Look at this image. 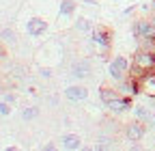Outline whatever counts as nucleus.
<instances>
[{
    "label": "nucleus",
    "mask_w": 155,
    "mask_h": 151,
    "mask_svg": "<svg viewBox=\"0 0 155 151\" xmlns=\"http://www.w3.org/2000/svg\"><path fill=\"white\" fill-rule=\"evenodd\" d=\"M151 22H153V26H155V15H151Z\"/></svg>",
    "instance_id": "24"
},
{
    "label": "nucleus",
    "mask_w": 155,
    "mask_h": 151,
    "mask_svg": "<svg viewBox=\"0 0 155 151\" xmlns=\"http://www.w3.org/2000/svg\"><path fill=\"white\" fill-rule=\"evenodd\" d=\"M7 56H9V52H7V45L0 41V63H5L7 61Z\"/></svg>",
    "instance_id": "21"
},
{
    "label": "nucleus",
    "mask_w": 155,
    "mask_h": 151,
    "mask_svg": "<svg viewBox=\"0 0 155 151\" xmlns=\"http://www.w3.org/2000/svg\"><path fill=\"white\" fill-rule=\"evenodd\" d=\"M140 93L155 97V71H149L140 78Z\"/></svg>",
    "instance_id": "11"
},
{
    "label": "nucleus",
    "mask_w": 155,
    "mask_h": 151,
    "mask_svg": "<svg viewBox=\"0 0 155 151\" xmlns=\"http://www.w3.org/2000/svg\"><path fill=\"white\" fill-rule=\"evenodd\" d=\"M73 30L75 32H91L93 30V22L88 20V17H78V20L73 22Z\"/></svg>",
    "instance_id": "16"
},
{
    "label": "nucleus",
    "mask_w": 155,
    "mask_h": 151,
    "mask_svg": "<svg viewBox=\"0 0 155 151\" xmlns=\"http://www.w3.org/2000/svg\"><path fill=\"white\" fill-rule=\"evenodd\" d=\"M22 119L28 123V121H35V119H39V115H41V108H39L37 104H28V106H24L22 108Z\"/></svg>",
    "instance_id": "12"
},
{
    "label": "nucleus",
    "mask_w": 155,
    "mask_h": 151,
    "mask_svg": "<svg viewBox=\"0 0 155 151\" xmlns=\"http://www.w3.org/2000/svg\"><path fill=\"white\" fill-rule=\"evenodd\" d=\"M147 129H149V127H147L144 121L131 119V121L123 123V136H125L127 143H140V140H144V136H147Z\"/></svg>",
    "instance_id": "4"
},
{
    "label": "nucleus",
    "mask_w": 155,
    "mask_h": 151,
    "mask_svg": "<svg viewBox=\"0 0 155 151\" xmlns=\"http://www.w3.org/2000/svg\"><path fill=\"white\" fill-rule=\"evenodd\" d=\"M88 95H91V91H88V86L82 84V82L67 84L65 91H63V97H65L69 104H82V102L88 99Z\"/></svg>",
    "instance_id": "5"
},
{
    "label": "nucleus",
    "mask_w": 155,
    "mask_h": 151,
    "mask_svg": "<svg viewBox=\"0 0 155 151\" xmlns=\"http://www.w3.org/2000/svg\"><path fill=\"white\" fill-rule=\"evenodd\" d=\"M2 99H5V102H9L11 106H17V102H19V95H17V93H15V91H11V89H7V91L2 93Z\"/></svg>",
    "instance_id": "17"
},
{
    "label": "nucleus",
    "mask_w": 155,
    "mask_h": 151,
    "mask_svg": "<svg viewBox=\"0 0 155 151\" xmlns=\"http://www.w3.org/2000/svg\"><path fill=\"white\" fill-rule=\"evenodd\" d=\"M48 104H50L52 108H56L58 104H61V97H58V95H56V93H52V95L48 97Z\"/></svg>",
    "instance_id": "20"
},
{
    "label": "nucleus",
    "mask_w": 155,
    "mask_h": 151,
    "mask_svg": "<svg viewBox=\"0 0 155 151\" xmlns=\"http://www.w3.org/2000/svg\"><path fill=\"white\" fill-rule=\"evenodd\" d=\"M112 39H114V30L106 24H97L91 30V41L99 52H108L112 48Z\"/></svg>",
    "instance_id": "1"
},
{
    "label": "nucleus",
    "mask_w": 155,
    "mask_h": 151,
    "mask_svg": "<svg viewBox=\"0 0 155 151\" xmlns=\"http://www.w3.org/2000/svg\"><path fill=\"white\" fill-rule=\"evenodd\" d=\"M95 149H97V151L116 149V136H114V134H108V132H101V134L95 138Z\"/></svg>",
    "instance_id": "10"
},
{
    "label": "nucleus",
    "mask_w": 155,
    "mask_h": 151,
    "mask_svg": "<svg viewBox=\"0 0 155 151\" xmlns=\"http://www.w3.org/2000/svg\"><path fill=\"white\" fill-rule=\"evenodd\" d=\"M0 41H2L5 45H15V43H17V32H15L11 26L2 28V30H0Z\"/></svg>",
    "instance_id": "15"
},
{
    "label": "nucleus",
    "mask_w": 155,
    "mask_h": 151,
    "mask_svg": "<svg viewBox=\"0 0 155 151\" xmlns=\"http://www.w3.org/2000/svg\"><path fill=\"white\" fill-rule=\"evenodd\" d=\"M116 95H119V89H116V86H108V84H104V86L99 89V99H101L104 106H106L108 102H112Z\"/></svg>",
    "instance_id": "13"
},
{
    "label": "nucleus",
    "mask_w": 155,
    "mask_h": 151,
    "mask_svg": "<svg viewBox=\"0 0 155 151\" xmlns=\"http://www.w3.org/2000/svg\"><path fill=\"white\" fill-rule=\"evenodd\" d=\"M58 143H61L58 147L65 149V151H80V149H84V140H82V136L73 134V132H69V134H63Z\"/></svg>",
    "instance_id": "8"
},
{
    "label": "nucleus",
    "mask_w": 155,
    "mask_h": 151,
    "mask_svg": "<svg viewBox=\"0 0 155 151\" xmlns=\"http://www.w3.org/2000/svg\"><path fill=\"white\" fill-rule=\"evenodd\" d=\"M82 2H84L86 7H97V5H99V2H97V0H82Z\"/></svg>",
    "instance_id": "23"
},
{
    "label": "nucleus",
    "mask_w": 155,
    "mask_h": 151,
    "mask_svg": "<svg viewBox=\"0 0 155 151\" xmlns=\"http://www.w3.org/2000/svg\"><path fill=\"white\" fill-rule=\"evenodd\" d=\"M11 112H13V106L5 99H0V117H9Z\"/></svg>",
    "instance_id": "18"
},
{
    "label": "nucleus",
    "mask_w": 155,
    "mask_h": 151,
    "mask_svg": "<svg viewBox=\"0 0 155 151\" xmlns=\"http://www.w3.org/2000/svg\"><path fill=\"white\" fill-rule=\"evenodd\" d=\"M69 73L73 76L78 82H84V80H88L91 76H93V63L88 59H78V61H73Z\"/></svg>",
    "instance_id": "7"
},
{
    "label": "nucleus",
    "mask_w": 155,
    "mask_h": 151,
    "mask_svg": "<svg viewBox=\"0 0 155 151\" xmlns=\"http://www.w3.org/2000/svg\"><path fill=\"white\" fill-rule=\"evenodd\" d=\"M131 37L136 39V43H140L144 39H153L155 37V26L151 22V17H136L131 22Z\"/></svg>",
    "instance_id": "3"
},
{
    "label": "nucleus",
    "mask_w": 155,
    "mask_h": 151,
    "mask_svg": "<svg viewBox=\"0 0 155 151\" xmlns=\"http://www.w3.org/2000/svg\"><path fill=\"white\" fill-rule=\"evenodd\" d=\"M41 149H43V151H54V149H58V145H56V143H45Z\"/></svg>",
    "instance_id": "22"
},
{
    "label": "nucleus",
    "mask_w": 155,
    "mask_h": 151,
    "mask_svg": "<svg viewBox=\"0 0 155 151\" xmlns=\"http://www.w3.org/2000/svg\"><path fill=\"white\" fill-rule=\"evenodd\" d=\"M131 104H134V97H127V95H116L112 102H108L104 108L108 110V115H112V117H123V115H127V112L131 110Z\"/></svg>",
    "instance_id": "6"
},
{
    "label": "nucleus",
    "mask_w": 155,
    "mask_h": 151,
    "mask_svg": "<svg viewBox=\"0 0 155 151\" xmlns=\"http://www.w3.org/2000/svg\"><path fill=\"white\" fill-rule=\"evenodd\" d=\"M75 11H78V2H75V0H63V2H61V9H58L61 17H73Z\"/></svg>",
    "instance_id": "14"
},
{
    "label": "nucleus",
    "mask_w": 155,
    "mask_h": 151,
    "mask_svg": "<svg viewBox=\"0 0 155 151\" xmlns=\"http://www.w3.org/2000/svg\"><path fill=\"white\" fill-rule=\"evenodd\" d=\"M39 76H41L43 80H52V76H54V71H52L50 67H39Z\"/></svg>",
    "instance_id": "19"
},
{
    "label": "nucleus",
    "mask_w": 155,
    "mask_h": 151,
    "mask_svg": "<svg viewBox=\"0 0 155 151\" xmlns=\"http://www.w3.org/2000/svg\"><path fill=\"white\" fill-rule=\"evenodd\" d=\"M26 30H28L30 37L39 39V37H43L48 32V22L43 20V17H30L28 24H26Z\"/></svg>",
    "instance_id": "9"
},
{
    "label": "nucleus",
    "mask_w": 155,
    "mask_h": 151,
    "mask_svg": "<svg viewBox=\"0 0 155 151\" xmlns=\"http://www.w3.org/2000/svg\"><path fill=\"white\" fill-rule=\"evenodd\" d=\"M129 69H131V59H127V56H123V54H116L114 59L108 63V76H110L114 82L127 78Z\"/></svg>",
    "instance_id": "2"
}]
</instances>
